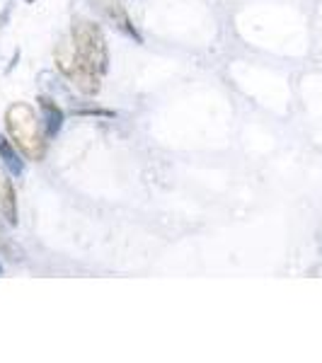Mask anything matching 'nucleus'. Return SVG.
<instances>
[{"mask_svg":"<svg viewBox=\"0 0 322 363\" xmlns=\"http://www.w3.org/2000/svg\"><path fill=\"white\" fill-rule=\"evenodd\" d=\"M39 116L34 112L29 104L25 102H17L13 107L8 109L5 114V124H8V131L13 136L15 148H20L25 157L29 160L39 162L44 157L46 150V140L42 133V124H39Z\"/></svg>","mask_w":322,"mask_h":363,"instance_id":"f257e3e1","label":"nucleus"},{"mask_svg":"<svg viewBox=\"0 0 322 363\" xmlns=\"http://www.w3.org/2000/svg\"><path fill=\"white\" fill-rule=\"evenodd\" d=\"M73 46L78 51V56L90 66L92 70H97L99 75L107 70L109 54H107V42H104L102 32L97 25L87 20H78L73 25Z\"/></svg>","mask_w":322,"mask_h":363,"instance_id":"f03ea898","label":"nucleus"},{"mask_svg":"<svg viewBox=\"0 0 322 363\" xmlns=\"http://www.w3.org/2000/svg\"><path fill=\"white\" fill-rule=\"evenodd\" d=\"M56 63L58 68L66 73V78L78 87L83 95H97L99 92V78L102 75L97 70H92L83 58L78 56L73 42H61L56 49Z\"/></svg>","mask_w":322,"mask_h":363,"instance_id":"7ed1b4c3","label":"nucleus"},{"mask_svg":"<svg viewBox=\"0 0 322 363\" xmlns=\"http://www.w3.org/2000/svg\"><path fill=\"white\" fill-rule=\"evenodd\" d=\"M0 216L8 220L10 225L17 223V199H15V189L13 182L5 172H0Z\"/></svg>","mask_w":322,"mask_h":363,"instance_id":"20e7f679","label":"nucleus"},{"mask_svg":"<svg viewBox=\"0 0 322 363\" xmlns=\"http://www.w3.org/2000/svg\"><path fill=\"white\" fill-rule=\"evenodd\" d=\"M27 3H34V0H27Z\"/></svg>","mask_w":322,"mask_h":363,"instance_id":"0eeeda50","label":"nucleus"},{"mask_svg":"<svg viewBox=\"0 0 322 363\" xmlns=\"http://www.w3.org/2000/svg\"><path fill=\"white\" fill-rule=\"evenodd\" d=\"M39 107H42V112L46 114V126H49V136H54V133L61 128V121H63V112L56 107L51 99L46 97H39Z\"/></svg>","mask_w":322,"mask_h":363,"instance_id":"39448f33","label":"nucleus"},{"mask_svg":"<svg viewBox=\"0 0 322 363\" xmlns=\"http://www.w3.org/2000/svg\"><path fill=\"white\" fill-rule=\"evenodd\" d=\"M0 155H3V162H5V167H8L10 172L22 174L25 165H22V160L17 157V150L8 143V138H3V136H0Z\"/></svg>","mask_w":322,"mask_h":363,"instance_id":"423d86ee","label":"nucleus"}]
</instances>
